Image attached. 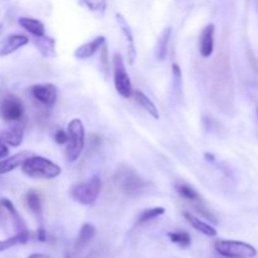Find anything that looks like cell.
<instances>
[{"label":"cell","instance_id":"6da1fadb","mask_svg":"<svg viewBox=\"0 0 258 258\" xmlns=\"http://www.w3.org/2000/svg\"><path fill=\"white\" fill-rule=\"evenodd\" d=\"M20 168L25 175L34 179L50 180V179L58 178L62 174V168L58 164L53 163L52 160L44 156L34 155V154L29 156Z\"/></svg>","mask_w":258,"mask_h":258},{"label":"cell","instance_id":"7a4b0ae2","mask_svg":"<svg viewBox=\"0 0 258 258\" xmlns=\"http://www.w3.org/2000/svg\"><path fill=\"white\" fill-rule=\"evenodd\" d=\"M115 181L120 190L128 197L141 196L148 190L149 186L148 181L128 166L121 168L116 171Z\"/></svg>","mask_w":258,"mask_h":258},{"label":"cell","instance_id":"3957f363","mask_svg":"<svg viewBox=\"0 0 258 258\" xmlns=\"http://www.w3.org/2000/svg\"><path fill=\"white\" fill-rule=\"evenodd\" d=\"M102 189V180L98 175L91 176L86 181L76 183L71 186L70 196L82 206H91L98 199Z\"/></svg>","mask_w":258,"mask_h":258},{"label":"cell","instance_id":"277c9868","mask_svg":"<svg viewBox=\"0 0 258 258\" xmlns=\"http://www.w3.org/2000/svg\"><path fill=\"white\" fill-rule=\"evenodd\" d=\"M68 145L66 149V158L70 163H76L82 155L86 143L85 125L80 118H72L67 126Z\"/></svg>","mask_w":258,"mask_h":258},{"label":"cell","instance_id":"5b68a950","mask_svg":"<svg viewBox=\"0 0 258 258\" xmlns=\"http://www.w3.org/2000/svg\"><path fill=\"white\" fill-rule=\"evenodd\" d=\"M217 253L226 258H254L257 249L252 244L233 239H218L214 243Z\"/></svg>","mask_w":258,"mask_h":258},{"label":"cell","instance_id":"8992f818","mask_svg":"<svg viewBox=\"0 0 258 258\" xmlns=\"http://www.w3.org/2000/svg\"><path fill=\"white\" fill-rule=\"evenodd\" d=\"M24 112V103L17 95L7 92L0 96V118L4 122H18L23 118Z\"/></svg>","mask_w":258,"mask_h":258},{"label":"cell","instance_id":"52a82bcc","mask_svg":"<svg viewBox=\"0 0 258 258\" xmlns=\"http://www.w3.org/2000/svg\"><path fill=\"white\" fill-rule=\"evenodd\" d=\"M112 68L113 85H115L116 92H117L121 97L130 98L134 93L133 85H131L130 76H128L127 71H126L125 62H123L122 57H121L118 53H115V54H113Z\"/></svg>","mask_w":258,"mask_h":258},{"label":"cell","instance_id":"ba28073f","mask_svg":"<svg viewBox=\"0 0 258 258\" xmlns=\"http://www.w3.org/2000/svg\"><path fill=\"white\" fill-rule=\"evenodd\" d=\"M29 92L35 101L47 106V107H53L58 100L57 86L50 82L33 85L29 88Z\"/></svg>","mask_w":258,"mask_h":258},{"label":"cell","instance_id":"9c48e42d","mask_svg":"<svg viewBox=\"0 0 258 258\" xmlns=\"http://www.w3.org/2000/svg\"><path fill=\"white\" fill-rule=\"evenodd\" d=\"M216 25L213 23L207 24L203 28L199 37V53L203 58H209L214 52V43H216Z\"/></svg>","mask_w":258,"mask_h":258},{"label":"cell","instance_id":"30bf717a","mask_svg":"<svg viewBox=\"0 0 258 258\" xmlns=\"http://www.w3.org/2000/svg\"><path fill=\"white\" fill-rule=\"evenodd\" d=\"M115 19L117 22L118 28L121 29L122 34L125 35L126 43H127V55H128V63L130 64H134L136 59V55H138V52H136V47H135V39H134V33L131 30L130 24L127 23L126 18L123 17L122 14L117 13L115 15Z\"/></svg>","mask_w":258,"mask_h":258},{"label":"cell","instance_id":"8fae6325","mask_svg":"<svg viewBox=\"0 0 258 258\" xmlns=\"http://www.w3.org/2000/svg\"><path fill=\"white\" fill-rule=\"evenodd\" d=\"M106 44V37L105 35H98V37L93 38L92 40L87 43H83L82 45L77 48L73 53L75 58L77 59H88V58L93 57L97 52H100L101 48Z\"/></svg>","mask_w":258,"mask_h":258},{"label":"cell","instance_id":"7c38bea8","mask_svg":"<svg viewBox=\"0 0 258 258\" xmlns=\"http://www.w3.org/2000/svg\"><path fill=\"white\" fill-rule=\"evenodd\" d=\"M29 43V38L24 34H9L4 39V42L0 45V57H7V55L13 54L20 48L27 45Z\"/></svg>","mask_w":258,"mask_h":258},{"label":"cell","instance_id":"4fadbf2b","mask_svg":"<svg viewBox=\"0 0 258 258\" xmlns=\"http://www.w3.org/2000/svg\"><path fill=\"white\" fill-rule=\"evenodd\" d=\"M33 154L34 153H32V151L23 150L14 154V155H8L7 158L2 159V160H0V175H5V174L10 173V171L15 170L17 168L22 166L23 163H24L29 156H32Z\"/></svg>","mask_w":258,"mask_h":258},{"label":"cell","instance_id":"5bb4252c","mask_svg":"<svg viewBox=\"0 0 258 258\" xmlns=\"http://www.w3.org/2000/svg\"><path fill=\"white\" fill-rule=\"evenodd\" d=\"M183 216H184V218L186 219V222H188V223L190 224V226L193 227L196 231L201 232V233L204 234V236L216 237L217 234H218L217 229L214 228L212 224L207 223V222H204L203 219H201L199 217L194 216V214L190 213V212H188V211L183 212Z\"/></svg>","mask_w":258,"mask_h":258},{"label":"cell","instance_id":"9a60e30c","mask_svg":"<svg viewBox=\"0 0 258 258\" xmlns=\"http://www.w3.org/2000/svg\"><path fill=\"white\" fill-rule=\"evenodd\" d=\"M0 138L3 139L8 146L12 148H18L22 145L23 138H24V128L23 126H13V127L7 128L0 134Z\"/></svg>","mask_w":258,"mask_h":258},{"label":"cell","instance_id":"2e32d148","mask_svg":"<svg viewBox=\"0 0 258 258\" xmlns=\"http://www.w3.org/2000/svg\"><path fill=\"white\" fill-rule=\"evenodd\" d=\"M35 38V47L39 50L40 54L44 58H54L57 55L55 52V40L49 35L44 34L42 37Z\"/></svg>","mask_w":258,"mask_h":258},{"label":"cell","instance_id":"e0dca14e","mask_svg":"<svg viewBox=\"0 0 258 258\" xmlns=\"http://www.w3.org/2000/svg\"><path fill=\"white\" fill-rule=\"evenodd\" d=\"M18 23L23 29L27 30L33 37H42L45 34V27L40 20L30 17H20L18 19Z\"/></svg>","mask_w":258,"mask_h":258},{"label":"cell","instance_id":"ac0fdd59","mask_svg":"<svg viewBox=\"0 0 258 258\" xmlns=\"http://www.w3.org/2000/svg\"><path fill=\"white\" fill-rule=\"evenodd\" d=\"M134 97H135L136 102L140 105V107L143 108L145 112H148L149 115L151 116V117L154 118V120H159L160 118V113H159V108L156 107L155 103L153 102V101L150 100V98L148 97V96L145 95V93L143 92V91L140 90H136L134 91Z\"/></svg>","mask_w":258,"mask_h":258},{"label":"cell","instance_id":"d6986e66","mask_svg":"<svg viewBox=\"0 0 258 258\" xmlns=\"http://www.w3.org/2000/svg\"><path fill=\"white\" fill-rule=\"evenodd\" d=\"M96 227L91 223H85L81 227L78 232L77 239H76V249H83L90 244V242L95 238Z\"/></svg>","mask_w":258,"mask_h":258},{"label":"cell","instance_id":"ffe728a7","mask_svg":"<svg viewBox=\"0 0 258 258\" xmlns=\"http://www.w3.org/2000/svg\"><path fill=\"white\" fill-rule=\"evenodd\" d=\"M29 232L27 229H23V231H19L14 236L9 237L7 239H2L0 241V252L8 251V249L13 248V247L20 246V244H25L28 241H29Z\"/></svg>","mask_w":258,"mask_h":258},{"label":"cell","instance_id":"44dd1931","mask_svg":"<svg viewBox=\"0 0 258 258\" xmlns=\"http://www.w3.org/2000/svg\"><path fill=\"white\" fill-rule=\"evenodd\" d=\"M171 37V28H165V29L161 32L160 37H159L158 42H156L155 47V55L159 60H164L168 55V48H169V42H170Z\"/></svg>","mask_w":258,"mask_h":258},{"label":"cell","instance_id":"7402d4cb","mask_svg":"<svg viewBox=\"0 0 258 258\" xmlns=\"http://www.w3.org/2000/svg\"><path fill=\"white\" fill-rule=\"evenodd\" d=\"M174 188H175L176 193H178L181 198L185 199V201L191 202V203H199V202H201V196H199V193L193 188V186L189 185V184L179 181V183H176L175 185H174Z\"/></svg>","mask_w":258,"mask_h":258},{"label":"cell","instance_id":"603a6c76","mask_svg":"<svg viewBox=\"0 0 258 258\" xmlns=\"http://www.w3.org/2000/svg\"><path fill=\"white\" fill-rule=\"evenodd\" d=\"M25 203H27L28 208L34 214L42 213V199H40V196L34 189H29L27 191V194H25Z\"/></svg>","mask_w":258,"mask_h":258},{"label":"cell","instance_id":"cb8c5ba5","mask_svg":"<svg viewBox=\"0 0 258 258\" xmlns=\"http://www.w3.org/2000/svg\"><path fill=\"white\" fill-rule=\"evenodd\" d=\"M163 214H165V208H163V207H154V208L144 209V211L139 214L138 224L148 223V222L156 219L158 217H161Z\"/></svg>","mask_w":258,"mask_h":258},{"label":"cell","instance_id":"d4e9b609","mask_svg":"<svg viewBox=\"0 0 258 258\" xmlns=\"http://www.w3.org/2000/svg\"><path fill=\"white\" fill-rule=\"evenodd\" d=\"M168 237H169V239L173 242V243L178 244V246L181 247V248H188L191 243L190 234L185 231L169 232Z\"/></svg>","mask_w":258,"mask_h":258},{"label":"cell","instance_id":"484cf974","mask_svg":"<svg viewBox=\"0 0 258 258\" xmlns=\"http://www.w3.org/2000/svg\"><path fill=\"white\" fill-rule=\"evenodd\" d=\"M81 2L93 13H103L107 8V0H81Z\"/></svg>","mask_w":258,"mask_h":258},{"label":"cell","instance_id":"4316f807","mask_svg":"<svg viewBox=\"0 0 258 258\" xmlns=\"http://www.w3.org/2000/svg\"><path fill=\"white\" fill-rule=\"evenodd\" d=\"M0 206H2L3 208H4L5 211H7L8 213L13 217L15 224H18V226H19V224H23L22 219H20V217H19V213H18L17 209H15V207H14V204H13L9 199L3 198L2 201H0Z\"/></svg>","mask_w":258,"mask_h":258},{"label":"cell","instance_id":"83f0119b","mask_svg":"<svg viewBox=\"0 0 258 258\" xmlns=\"http://www.w3.org/2000/svg\"><path fill=\"white\" fill-rule=\"evenodd\" d=\"M171 71H173V77H174V87H175V91L181 90V70L180 66L178 63H173L171 66Z\"/></svg>","mask_w":258,"mask_h":258},{"label":"cell","instance_id":"f1b7e54d","mask_svg":"<svg viewBox=\"0 0 258 258\" xmlns=\"http://www.w3.org/2000/svg\"><path fill=\"white\" fill-rule=\"evenodd\" d=\"M54 141L58 145H64L68 143V133L64 128L58 127L54 133Z\"/></svg>","mask_w":258,"mask_h":258},{"label":"cell","instance_id":"f546056e","mask_svg":"<svg viewBox=\"0 0 258 258\" xmlns=\"http://www.w3.org/2000/svg\"><path fill=\"white\" fill-rule=\"evenodd\" d=\"M9 155V146L3 141V139L0 138V160Z\"/></svg>","mask_w":258,"mask_h":258},{"label":"cell","instance_id":"4dcf8cb0","mask_svg":"<svg viewBox=\"0 0 258 258\" xmlns=\"http://www.w3.org/2000/svg\"><path fill=\"white\" fill-rule=\"evenodd\" d=\"M37 237H38V241H40V242H45V241H47V232H45V229L43 228V227L38 228Z\"/></svg>","mask_w":258,"mask_h":258},{"label":"cell","instance_id":"1f68e13d","mask_svg":"<svg viewBox=\"0 0 258 258\" xmlns=\"http://www.w3.org/2000/svg\"><path fill=\"white\" fill-rule=\"evenodd\" d=\"M28 258H49L48 254L44 253H32L30 256H28Z\"/></svg>","mask_w":258,"mask_h":258},{"label":"cell","instance_id":"d6a6232c","mask_svg":"<svg viewBox=\"0 0 258 258\" xmlns=\"http://www.w3.org/2000/svg\"><path fill=\"white\" fill-rule=\"evenodd\" d=\"M204 156H206V159L208 161H214V159H216V158H214L213 154H209V153H206V155H204Z\"/></svg>","mask_w":258,"mask_h":258},{"label":"cell","instance_id":"836d02e7","mask_svg":"<svg viewBox=\"0 0 258 258\" xmlns=\"http://www.w3.org/2000/svg\"><path fill=\"white\" fill-rule=\"evenodd\" d=\"M64 258H70V256H68V254H66V256H64Z\"/></svg>","mask_w":258,"mask_h":258},{"label":"cell","instance_id":"e575fe53","mask_svg":"<svg viewBox=\"0 0 258 258\" xmlns=\"http://www.w3.org/2000/svg\"><path fill=\"white\" fill-rule=\"evenodd\" d=\"M257 117H258V107H257Z\"/></svg>","mask_w":258,"mask_h":258}]
</instances>
